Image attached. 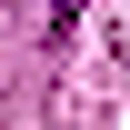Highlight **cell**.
<instances>
[{
    "label": "cell",
    "mask_w": 130,
    "mask_h": 130,
    "mask_svg": "<svg viewBox=\"0 0 130 130\" xmlns=\"http://www.w3.org/2000/svg\"><path fill=\"white\" fill-rule=\"evenodd\" d=\"M50 20H60V30H70V0H50Z\"/></svg>",
    "instance_id": "obj_1"
}]
</instances>
